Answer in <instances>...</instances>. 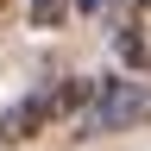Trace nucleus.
<instances>
[{
	"mask_svg": "<svg viewBox=\"0 0 151 151\" xmlns=\"http://www.w3.org/2000/svg\"><path fill=\"white\" fill-rule=\"evenodd\" d=\"M88 101H94V82H82V76H69V82H44V88H32L25 101H13L6 113H0V145H25V139H38V132H50L57 120L82 126Z\"/></svg>",
	"mask_w": 151,
	"mask_h": 151,
	"instance_id": "1",
	"label": "nucleus"
},
{
	"mask_svg": "<svg viewBox=\"0 0 151 151\" xmlns=\"http://www.w3.org/2000/svg\"><path fill=\"white\" fill-rule=\"evenodd\" d=\"M151 126V76H101L94 101L76 126V139H101V132H139Z\"/></svg>",
	"mask_w": 151,
	"mask_h": 151,
	"instance_id": "2",
	"label": "nucleus"
},
{
	"mask_svg": "<svg viewBox=\"0 0 151 151\" xmlns=\"http://www.w3.org/2000/svg\"><path fill=\"white\" fill-rule=\"evenodd\" d=\"M113 50L132 63V76H151V0H132V6H126Z\"/></svg>",
	"mask_w": 151,
	"mask_h": 151,
	"instance_id": "3",
	"label": "nucleus"
},
{
	"mask_svg": "<svg viewBox=\"0 0 151 151\" xmlns=\"http://www.w3.org/2000/svg\"><path fill=\"white\" fill-rule=\"evenodd\" d=\"M76 0H25V13H32V25H63Z\"/></svg>",
	"mask_w": 151,
	"mask_h": 151,
	"instance_id": "4",
	"label": "nucleus"
},
{
	"mask_svg": "<svg viewBox=\"0 0 151 151\" xmlns=\"http://www.w3.org/2000/svg\"><path fill=\"white\" fill-rule=\"evenodd\" d=\"M126 6H132V0H76V13H88V19H113V25L126 19Z\"/></svg>",
	"mask_w": 151,
	"mask_h": 151,
	"instance_id": "5",
	"label": "nucleus"
},
{
	"mask_svg": "<svg viewBox=\"0 0 151 151\" xmlns=\"http://www.w3.org/2000/svg\"><path fill=\"white\" fill-rule=\"evenodd\" d=\"M0 6H6V0H0Z\"/></svg>",
	"mask_w": 151,
	"mask_h": 151,
	"instance_id": "6",
	"label": "nucleus"
}]
</instances>
